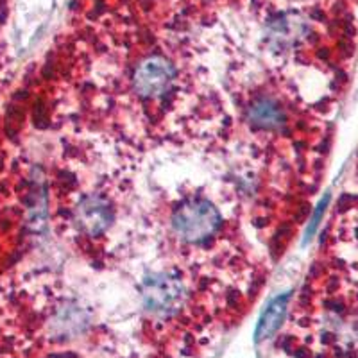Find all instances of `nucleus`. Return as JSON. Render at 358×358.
Returning <instances> with one entry per match:
<instances>
[{"instance_id":"nucleus-1","label":"nucleus","mask_w":358,"mask_h":358,"mask_svg":"<svg viewBox=\"0 0 358 358\" xmlns=\"http://www.w3.org/2000/svg\"><path fill=\"white\" fill-rule=\"evenodd\" d=\"M172 228L183 242L199 244L219 231L220 213L210 201L188 199L174 212Z\"/></svg>"},{"instance_id":"nucleus-2","label":"nucleus","mask_w":358,"mask_h":358,"mask_svg":"<svg viewBox=\"0 0 358 358\" xmlns=\"http://www.w3.org/2000/svg\"><path fill=\"white\" fill-rule=\"evenodd\" d=\"M140 290L145 308L159 317L174 315L183 306L187 297L183 281L169 273H155L147 276Z\"/></svg>"},{"instance_id":"nucleus-3","label":"nucleus","mask_w":358,"mask_h":358,"mask_svg":"<svg viewBox=\"0 0 358 358\" xmlns=\"http://www.w3.org/2000/svg\"><path fill=\"white\" fill-rule=\"evenodd\" d=\"M176 69L167 57L147 56L136 65L133 73V88L142 99H158L172 88Z\"/></svg>"},{"instance_id":"nucleus-4","label":"nucleus","mask_w":358,"mask_h":358,"mask_svg":"<svg viewBox=\"0 0 358 358\" xmlns=\"http://www.w3.org/2000/svg\"><path fill=\"white\" fill-rule=\"evenodd\" d=\"M73 220L86 235H102L110 228L111 220H113V210H111L110 201L97 194L83 197L73 212Z\"/></svg>"},{"instance_id":"nucleus-5","label":"nucleus","mask_w":358,"mask_h":358,"mask_svg":"<svg viewBox=\"0 0 358 358\" xmlns=\"http://www.w3.org/2000/svg\"><path fill=\"white\" fill-rule=\"evenodd\" d=\"M283 120H285V115L274 99H257L249 108V122L260 129H278L281 127Z\"/></svg>"},{"instance_id":"nucleus-6","label":"nucleus","mask_w":358,"mask_h":358,"mask_svg":"<svg viewBox=\"0 0 358 358\" xmlns=\"http://www.w3.org/2000/svg\"><path fill=\"white\" fill-rule=\"evenodd\" d=\"M289 294H285V296H280L276 297L271 305H268V308L265 310L264 315H262L260 322H258V328H257V334H255V337H257V342L260 341H265V338H268L271 335L274 334V331L280 328L281 321H283V317H285V312H287V305H289Z\"/></svg>"},{"instance_id":"nucleus-7","label":"nucleus","mask_w":358,"mask_h":358,"mask_svg":"<svg viewBox=\"0 0 358 358\" xmlns=\"http://www.w3.org/2000/svg\"><path fill=\"white\" fill-rule=\"evenodd\" d=\"M328 201H330V196H326L324 199H322L321 203H319L317 210H315V213H313L312 220H310V226H308V229H306V241H308V238H312V235H313V233H315V229H317L319 222H321V217H322V213H324L326 206H328Z\"/></svg>"}]
</instances>
